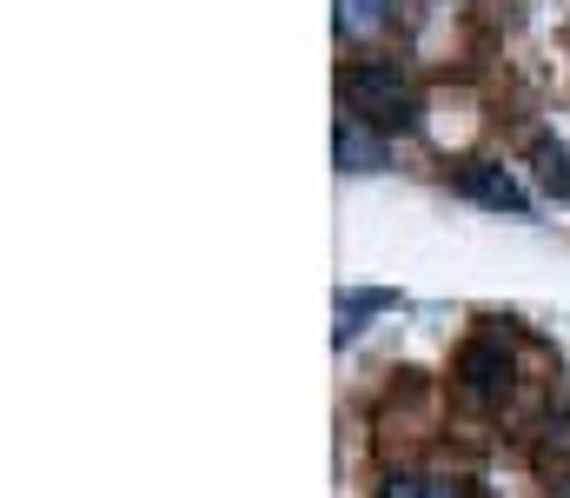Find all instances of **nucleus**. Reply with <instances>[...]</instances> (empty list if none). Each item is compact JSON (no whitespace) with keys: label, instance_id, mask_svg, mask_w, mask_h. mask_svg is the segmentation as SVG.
<instances>
[{"label":"nucleus","instance_id":"nucleus-2","mask_svg":"<svg viewBox=\"0 0 570 498\" xmlns=\"http://www.w3.org/2000/svg\"><path fill=\"white\" fill-rule=\"evenodd\" d=\"M345 100H352V114L372 120V127H412V114H419L405 67L385 60V53H365V60L345 67Z\"/></svg>","mask_w":570,"mask_h":498},{"label":"nucleus","instance_id":"nucleus-1","mask_svg":"<svg viewBox=\"0 0 570 498\" xmlns=\"http://www.w3.org/2000/svg\"><path fill=\"white\" fill-rule=\"evenodd\" d=\"M451 379H458V399L464 406H504L511 392H518V345H511V332L504 326H484L471 332L464 345H458V365H451Z\"/></svg>","mask_w":570,"mask_h":498},{"label":"nucleus","instance_id":"nucleus-7","mask_svg":"<svg viewBox=\"0 0 570 498\" xmlns=\"http://www.w3.org/2000/svg\"><path fill=\"white\" fill-rule=\"evenodd\" d=\"M538 466L544 472H570V419H544L538 426Z\"/></svg>","mask_w":570,"mask_h":498},{"label":"nucleus","instance_id":"nucleus-8","mask_svg":"<svg viewBox=\"0 0 570 498\" xmlns=\"http://www.w3.org/2000/svg\"><path fill=\"white\" fill-rule=\"evenodd\" d=\"M538 179H544L551 193H564V199H570V147H558V140H538Z\"/></svg>","mask_w":570,"mask_h":498},{"label":"nucleus","instance_id":"nucleus-5","mask_svg":"<svg viewBox=\"0 0 570 498\" xmlns=\"http://www.w3.org/2000/svg\"><path fill=\"white\" fill-rule=\"evenodd\" d=\"M332 20H338L345 40H372L392 20V0H332Z\"/></svg>","mask_w":570,"mask_h":498},{"label":"nucleus","instance_id":"nucleus-6","mask_svg":"<svg viewBox=\"0 0 570 498\" xmlns=\"http://www.w3.org/2000/svg\"><path fill=\"white\" fill-rule=\"evenodd\" d=\"M379 498H464L444 472H385Z\"/></svg>","mask_w":570,"mask_h":498},{"label":"nucleus","instance_id":"nucleus-3","mask_svg":"<svg viewBox=\"0 0 570 498\" xmlns=\"http://www.w3.org/2000/svg\"><path fill=\"white\" fill-rule=\"evenodd\" d=\"M458 193H464V199H478V206H491V213L531 219V193L511 179V166H498V160H464V166H458Z\"/></svg>","mask_w":570,"mask_h":498},{"label":"nucleus","instance_id":"nucleus-4","mask_svg":"<svg viewBox=\"0 0 570 498\" xmlns=\"http://www.w3.org/2000/svg\"><path fill=\"white\" fill-rule=\"evenodd\" d=\"M332 154H338V166L345 173H379L385 166V134L372 127V120H338V140H332Z\"/></svg>","mask_w":570,"mask_h":498}]
</instances>
